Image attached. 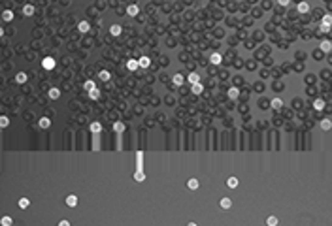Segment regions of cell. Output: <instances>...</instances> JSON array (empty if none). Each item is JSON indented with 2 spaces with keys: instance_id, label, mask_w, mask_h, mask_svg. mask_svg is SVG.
Wrapping results in <instances>:
<instances>
[{
  "instance_id": "cell-1",
  "label": "cell",
  "mask_w": 332,
  "mask_h": 226,
  "mask_svg": "<svg viewBox=\"0 0 332 226\" xmlns=\"http://www.w3.org/2000/svg\"><path fill=\"white\" fill-rule=\"evenodd\" d=\"M42 66H43L45 70H53V68H55V58H53V57H45V58H42Z\"/></svg>"
},
{
  "instance_id": "cell-2",
  "label": "cell",
  "mask_w": 332,
  "mask_h": 226,
  "mask_svg": "<svg viewBox=\"0 0 332 226\" xmlns=\"http://www.w3.org/2000/svg\"><path fill=\"white\" fill-rule=\"evenodd\" d=\"M319 49H321L323 53H330L332 51V41L330 40H323V41L319 43Z\"/></svg>"
},
{
  "instance_id": "cell-3",
  "label": "cell",
  "mask_w": 332,
  "mask_h": 226,
  "mask_svg": "<svg viewBox=\"0 0 332 226\" xmlns=\"http://www.w3.org/2000/svg\"><path fill=\"white\" fill-rule=\"evenodd\" d=\"M127 13H128L130 17H138V13H140V8H138V4H128V8H127Z\"/></svg>"
},
{
  "instance_id": "cell-4",
  "label": "cell",
  "mask_w": 332,
  "mask_h": 226,
  "mask_svg": "<svg viewBox=\"0 0 332 226\" xmlns=\"http://www.w3.org/2000/svg\"><path fill=\"white\" fill-rule=\"evenodd\" d=\"M210 62H211L213 66L221 64V62H223V57H221V53H211V55H210Z\"/></svg>"
},
{
  "instance_id": "cell-5",
  "label": "cell",
  "mask_w": 332,
  "mask_h": 226,
  "mask_svg": "<svg viewBox=\"0 0 332 226\" xmlns=\"http://www.w3.org/2000/svg\"><path fill=\"white\" fill-rule=\"evenodd\" d=\"M26 79H28V75H26L25 72H17V74H15V83H17V85L26 83Z\"/></svg>"
},
{
  "instance_id": "cell-6",
  "label": "cell",
  "mask_w": 332,
  "mask_h": 226,
  "mask_svg": "<svg viewBox=\"0 0 332 226\" xmlns=\"http://www.w3.org/2000/svg\"><path fill=\"white\" fill-rule=\"evenodd\" d=\"M172 83H174L176 87H183V83H185V77H183V74H176V75L172 77Z\"/></svg>"
},
{
  "instance_id": "cell-7",
  "label": "cell",
  "mask_w": 332,
  "mask_h": 226,
  "mask_svg": "<svg viewBox=\"0 0 332 226\" xmlns=\"http://www.w3.org/2000/svg\"><path fill=\"white\" fill-rule=\"evenodd\" d=\"M270 107H272V109H283L285 106H283V100H281V98H272Z\"/></svg>"
},
{
  "instance_id": "cell-8",
  "label": "cell",
  "mask_w": 332,
  "mask_h": 226,
  "mask_svg": "<svg viewBox=\"0 0 332 226\" xmlns=\"http://www.w3.org/2000/svg\"><path fill=\"white\" fill-rule=\"evenodd\" d=\"M325 106H327V104H325V100H323V98H319V96H317V98L313 100V109L323 111V109H325Z\"/></svg>"
},
{
  "instance_id": "cell-9",
  "label": "cell",
  "mask_w": 332,
  "mask_h": 226,
  "mask_svg": "<svg viewBox=\"0 0 332 226\" xmlns=\"http://www.w3.org/2000/svg\"><path fill=\"white\" fill-rule=\"evenodd\" d=\"M77 30L79 32H89L91 30V23L89 21H79L77 23Z\"/></svg>"
},
{
  "instance_id": "cell-10",
  "label": "cell",
  "mask_w": 332,
  "mask_h": 226,
  "mask_svg": "<svg viewBox=\"0 0 332 226\" xmlns=\"http://www.w3.org/2000/svg\"><path fill=\"white\" fill-rule=\"evenodd\" d=\"M228 98L230 100H238L240 98V89L238 87H230L228 89Z\"/></svg>"
},
{
  "instance_id": "cell-11",
  "label": "cell",
  "mask_w": 332,
  "mask_h": 226,
  "mask_svg": "<svg viewBox=\"0 0 332 226\" xmlns=\"http://www.w3.org/2000/svg\"><path fill=\"white\" fill-rule=\"evenodd\" d=\"M127 68H128V70H130V72H136V70H138V68H140V62H138V60H136V58H130V60H128V62H127Z\"/></svg>"
},
{
  "instance_id": "cell-12",
  "label": "cell",
  "mask_w": 332,
  "mask_h": 226,
  "mask_svg": "<svg viewBox=\"0 0 332 226\" xmlns=\"http://www.w3.org/2000/svg\"><path fill=\"white\" fill-rule=\"evenodd\" d=\"M187 81H189L191 85H194V83H200V75H198L196 72H191V74L187 75Z\"/></svg>"
},
{
  "instance_id": "cell-13",
  "label": "cell",
  "mask_w": 332,
  "mask_h": 226,
  "mask_svg": "<svg viewBox=\"0 0 332 226\" xmlns=\"http://www.w3.org/2000/svg\"><path fill=\"white\" fill-rule=\"evenodd\" d=\"M38 126H40V128H43V130H47V128L51 126V119H49V117H42V119H40V123H38Z\"/></svg>"
},
{
  "instance_id": "cell-14",
  "label": "cell",
  "mask_w": 332,
  "mask_h": 226,
  "mask_svg": "<svg viewBox=\"0 0 332 226\" xmlns=\"http://www.w3.org/2000/svg\"><path fill=\"white\" fill-rule=\"evenodd\" d=\"M2 21H6V23L13 21V11H11V9H4V11H2Z\"/></svg>"
},
{
  "instance_id": "cell-15",
  "label": "cell",
  "mask_w": 332,
  "mask_h": 226,
  "mask_svg": "<svg viewBox=\"0 0 332 226\" xmlns=\"http://www.w3.org/2000/svg\"><path fill=\"white\" fill-rule=\"evenodd\" d=\"M138 62H140V68H149L151 66V58L149 57H140Z\"/></svg>"
},
{
  "instance_id": "cell-16",
  "label": "cell",
  "mask_w": 332,
  "mask_h": 226,
  "mask_svg": "<svg viewBox=\"0 0 332 226\" xmlns=\"http://www.w3.org/2000/svg\"><path fill=\"white\" fill-rule=\"evenodd\" d=\"M47 96H49L51 100H57V98L60 96V91H59L57 87H51V89H49V92H47Z\"/></svg>"
},
{
  "instance_id": "cell-17",
  "label": "cell",
  "mask_w": 332,
  "mask_h": 226,
  "mask_svg": "<svg viewBox=\"0 0 332 226\" xmlns=\"http://www.w3.org/2000/svg\"><path fill=\"white\" fill-rule=\"evenodd\" d=\"M66 206H68V207H76V206H77V196H76V194H70V196L66 198Z\"/></svg>"
},
{
  "instance_id": "cell-18",
  "label": "cell",
  "mask_w": 332,
  "mask_h": 226,
  "mask_svg": "<svg viewBox=\"0 0 332 226\" xmlns=\"http://www.w3.org/2000/svg\"><path fill=\"white\" fill-rule=\"evenodd\" d=\"M323 130H330L332 128V121L329 119V117H325V119H321V124H319Z\"/></svg>"
},
{
  "instance_id": "cell-19",
  "label": "cell",
  "mask_w": 332,
  "mask_h": 226,
  "mask_svg": "<svg viewBox=\"0 0 332 226\" xmlns=\"http://www.w3.org/2000/svg\"><path fill=\"white\" fill-rule=\"evenodd\" d=\"M298 11H300V13H308V11H310V4L304 2V0H300V2H298Z\"/></svg>"
},
{
  "instance_id": "cell-20",
  "label": "cell",
  "mask_w": 332,
  "mask_h": 226,
  "mask_svg": "<svg viewBox=\"0 0 332 226\" xmlns=\"http://www.w3.org/2000/svg\"><path fill=\"white\" fill-rule=\"evenodd\" d=\"M23 15H26V17L34 15V6H32V4H26V6H23Z\"/></svg>"
},
{
  "instance_id": "cell-21",
  "label": "cell",
  "mask_w": 332,
  "mask_h": 226,
  "mask_svg": "<svg viewBox=\"0 0 332 226\" xmlns=\"http://www.w3.org/2000/svg\"><path fill=\"white\" fill-rule=\"evenodd\" d=\"M121 32H123L121 25H111V26H110V34H111V36H119Z\"/></svg>"
},
{
  "instance_id": "cell-22",
  "label": "cell",
  "mask_w": 332,
  "mask_h": 226,
  "mask_svg": "<svg viewBox=\"0 0 332 226\" xmlns=\"http://www.w3.org/2000/svg\"><path fill=\"white\" fill-rule=\"evenodd\" d=\"M98 77H100L102 81H110V79H111V74H110L108 70H100V72H98Z\"/></svg>"
},
{
  "instance_id": "cell-23",
  "label": "cell",
  "mask_w": 332,
  "mask_h": 226,
  "mask_svg": "<svg viewBox=\"0 0 332 226\" xmlns=\"http://www.w3.org/2000/svg\"><path fill=\"white\" fill-rule=\"evenodd\" d=\"M191 91H193L194 94H202V92H204V87H202V83H194V85H191Z\"/></svg>"
},
{
  "instance_id": "cell-24",
  "label": "cell",
  "mask_w": 332,
  "mask_h": 226,
  "mask_svg": "<svg viewBox=\"0 0 332 226\" xmlns=\"http://www.w3.org/2000/svg\"><path fill=\"white\" fill-rule=\"evenodd\" d=\"M198 185H200L198 179H189V181H187V189H189V190H196Z\"/></svg>"
},
{
  "instance_id": "cell-25",
  "label": "cell",
  "mask_w": 332,
  "mask_h": 226,
  "mask_svg": "<svg viewBox=\"0 0 332 226\" xmlns=\"http://www.w3.org/2000/svg\"><path fill=\"white\" fill-rule=\"evenodd\" d=\"M219 206H221L223 209H230V207H232V200H230V198H223V200L219 202Z\"/></svg>"
},
{
  "instance_id": "cell-26",
  "label": "cell",
  "mask_w": 332,
  "mask_h": 226,
  "mask_svg": "<svg viewBox=\"0 0 332 226\" xmlns=\"http://www.w3.org/2000/svg\"><path fill=\"white\" fill-rule=\"evenodd\" d=\"M0 224H2V226H11V224H13V219H11L9 215H4V217L0 219Z\"/></svg>"
},
{
  "instance_id": "cell-27",
  "label": "cell",
  "mask_w": 332,
  "mask_h": 226,
  "mask_svg": "<svg viewBox=\"0 0 332 226\" xmlns=\"http://www.w3.org/2000/svg\"><path fill=\"white\" fill-rule=\"evenodd\" d=\"M227 187L228 189H236L238 187V177H228L227 179Z\"/></svg>"
},
{
  "instance_id": "cell-28",
  "label": "cell",
  "mask_w": 332,
  "mask_h": 226,
  "mask_svg": "<svg viewBox=\"0 0 332 226\" xmlns=\"http://www.w3.org/2000/svg\"><path fill=\"white\" fill-rule=\"evenodd\" d=\"M253 40H255V41H262V40H264V32H262V30H255V32H253Z\"/></svg>"
},
{
  "instance_id": "cell-29",
  "label": "cell",
  "mask_w": 332,
  "mask_h": 226,
  "mask_svg": "<svg viewBox=\"0 0 332 226\" xmlns=\"http://www.w3.org/2000/svg\"><path fill=\"white\" fill-rule=\"evenodd\" d=\"M83 89H85V91L89 92V91H93V89H96V83L89 79V81H85V83H83Z\"/></svg>"
},
{
  "instance_id": "cell-30",
  "label": "cell",
  "mask_w": 332,
  "mask_h": 226,
  "mask_svg": "<svg viewBox=\"0 0 332 226\" xmlns=\"http://www.w3.org/2000/svg\"><path fill=\"white\" fill-rule=\"evenodd\" d=\"M125 128H127V126H125L123 123H119V121H117V123H113V130H115L117 134H121V132H125Z\"/></svg>"
},
{
  "instance_id": "cell-31",
  "label": "cell",
  "mask_w": 332,
  "mask_h": 226,
  "mask_svg": "<svg viewBox=\"0 0 332 226\" xmlns=\"http://www.w3.org/2000/svg\"><path fill=\"white\" fill-rule=\"evenodd\" d=\"M89 128H91V132H93V134H98V132L102 130V124H100V123H91V126H89Z\"/></svg>"
},
{
  "instance_id": "cell-32",
  "label": "cell",
  "mask_w": 332,
  "mask_h": 226,
  "mask_svg": "<svg viewBox=\"0 0 332 226\" xmlns=\"http://www.w3.org/2000/svg\"><path fill=\"white\" fill-rule=\"evenodd\" d=\"M321 25H325V26H330V28H332V15H323V19H321Z\"/></svg>"
},
{
  "instance_id": "cell-33",
  "label": "cell",
  "mask_w": 332,
  "mask_h": 226,
  "mask_svg": "<svg viewBox=\"0 0 332 226\" xmlns=\"http://www.w3.org/2000/svg\"><path fill=\"white\" fill-rule=\"evenodd\" d=\"M278 223H279V219H278V217H274V215H270V217L266 219V224H268V226H278Z\"/></svg>"
},
{
  "instance_id": "cell-34",
  "label": "cell",
  "mask_w": 332,
  "mask_h": 226,
  "mask_svg": "<svg viewBox=\"0 0 332 226\" xmlns=\"http://www.w3.org/2000/svg\"><path fill=\"white\" fill-rule=\"evenodd\" d=\"M312 57L315 58V60H321V58H325V53L321 51V49H315L313 53H312Z\"/></svg>"
},
{
  "instance_id": "cell-35",
  "label": "cell",
  "mask_w": 332,
  "mask_h": 226,
  "mask_svg": "<svg viewBox=\"0 0 332 226\" xmlns=\"http://www.w3.org/2000/svg\"><path fill=\"white\" fill-rule=\"evenodd\" d=\"M89 98H93V100H98V98H100V91H98V89H93V91H89Z\"/></svg>"
},
{
  "instance_id": "cell-36",
  "label": "cell",
  "mask_w": 332,
  "mask_h": 226,
  "mask_svg": "<svg viewBox=\"0 0 332 226\" xmlns=\"http://www.w3.org/2000/svg\"><path fill=\"white\" fill-rule=\"evenodd\" d=\"M266 53H268V49L264 47V49H261V51L255 53V58H266Z\"/></svg>"
},
{
  "instance_id": "cell-37",
  "label": "cell",
  "mask_w": 332,
  "mask_h": 226,
  "mask_svg": "<svg viewBox=\"0 0 332 226\" xmlns=\"http://www.w3.org/2000/svg\"><path fill=\"white\" fill-rule=\"evenodd\" d=\"M253 89H255L257 92H264V89H266V87H264V83H261V81H257V83L253 85Z\"/></svg>"
},
{
  "instance_id": "cell-38",
  "label": "cell",
  "mask_w": 332,
  "mask_h": 226,
  "mask_svg": "<svg viewBox=\"0 0 332 226\" xmlns=\"http://www.w3.org/2000/svg\"><path fill=\"white\" fill-rule=\"evenodd\" d=\"M0 126H2V128H8V126H9V119H8L6 115L0 117Z\"/></svg>"
},
{
  "instance_id": "cell-39",
  "label": "cell",
  "mask_w": 332,
  "mask_h": 226,
  "mask_svg": "<svg viewBox=\"0 0 332 226\" xmlns=\"http://www.w3.org/2000/svg\"><path fill=\"white\" fill-rule=\"evenodd\" d=\"M134 181H138V183L145 181V174H142V172H136V174H134Z\"/></svg>"
},
{
  "instance_id": "cell-40",
  "label": "cell",
  "mask_w": 332,
  "mask_h": 226,
  "mask_svg": "<svg viewBox=\"0 0 332 226\" xmlns=\"http://www.w3.org/2000/svg\"><path fill=\"white\" fill-rule=\"evenodd\" d=\"M28 206H30V202H28V198H21V200H19V207H21V209H26Z\"/></svg>"
},
{
  "instance_id": "cell-41",
  "label": "cell",
  "mask_w": 332,
  "mask_h": 226,
  "mask_svg": "<svg viewBox=\"0 0 332 226\" xmlns=\"http://www.w3.org/2000/svg\"><path fill=\"white\" fill-rule=\"evenodd\" d=\"M315 81H317V77H315L313 74H310V75H306V83H308V85H313Z\"/></svg>"
},
{
  "instance_id": "cell-42",
  "label": "cell",
  "mask_w": 332,
  "mask_h": 226,
  "mask_svg": "<svg viewBox=\"0 0 332 226\" xmlns=\"http://www.w3.org/2000/svg\"><path fill=\"white\" fill-rule=\"evenodd\" d=\"M281 113H283V117H285V119H291V117H293V109L283 107V109H281Z\"/></svg>"
},
{
  "instance_id": "cell-43",
  "label": "cell",
  "mask_w": 332,
  "mask_h": 226,
  "mask_svg": "<svg viewBox=\"0 0 332 226\" xmlns=\"http://www.w3.org/2000/svg\"><path fill=\"white\" fill-rule=\"evenodd\" d=\"M245 66H247L249 72H253V70L257 68V62H255V60H249V62H245Z\"/></svg>"
},
{
  "instance_id": "cell-44",
  "label": "cell",
  "mask_w": 332,
  "mask_h": 226,
  "mask_svg": "<svg viewBox=\"0 0 332 226\" xmlns=\"http://www.w3.org/2000/svg\"><path fill=\"white\" fill-rule=\"evenodd\" d=\"M281 72H283V74L291 72V62H283V64H281Z\"/></svg>"
},
{
  "instance_id": "cell-45",
  "label": "cell",
  "mask_w": 332,
  "mask_h": 226,
  "mask_svg": "<svg viewBox=\"0 0 332 226\" xmlns=\"http://www.w3.org/2000/svg\"><path fill=\"white\" fill-rule=\"evenodd\" d=\"M272 89H274V91H283V83H281V81H276V83H272Z\"/></svg>"
},
{
  "instance_id": "cell-46",
  "label": "cell",
  "mask_w": 332,
  "mask_h": 226,
  "mask_svg": "<svg viewBox=\"0 0 332 226\" xmlns=\"http://www.w3.org/2000/svg\"><path fill=\"white\" fill-rule=\"evenodd\" d=\"M295 72H304V64H302V62H296V64H295Z\"/></svg>"
},
{
  "instance_id": "cell-47",
  "label": "cell",
  "mask_w": 332,
  "mask_h": 226,
  "mask_svg": "<svg viewBox=\"0 0 332 226\" xmlns=\"http://www.w3.org/2000/svg\"><path fill=\"white\" fill-rule=\"evenodd\" d=\"M270 8H272V2H270V0H264V2H262V9H270Z\"/></svg>"
},
{
  "instance_id": "cell-48",
  "label": "cell",
  "mask_w": 332,
  "mask_h": 226,
  "mask_svg": "<svg viewBox=\"0 0 332 226\" xmlns=\"http://www.w3.org/2000/svg\"><path fill=\"white\" fill-rule=\"evenodd\" d=\"M261 15H262V9L255 8V9H253V17H261Z\"/></svg>"
},
{
  "instance_id": "cell-49",
  "label": "cell",
  "mask_w": 332,
  "mask_h": 226,
  "mask_svg": "<svg viewBox=\"0 0 332 226\" xmlns=\"http://www.w3.org/2000/svg\"><path fill=\"white\" fill-rule=\"evenodd\" d=\"M293 106H295V107H300V106H302V100H300V98H295Z\"/></svg>"
},
{
  "instance_id": "cell-50",
  "label": "cell",
  "mask_w": 332,
  "mask_h": 226,
  "mask_svg": "<svg viewBox=\"0 0 332 226\" xmlns=\"http://www.w3.org/2000/svg\"><path fill=\"white\" fill-rule=\"evenodd\" d=\"M296 58H298V60H302V58H306V53H302V51H298V53H296Z\"/></svg>"
},
{
  "instance_id": "cell-51",
  "label": "cell",
  "mask_w": 332,
  "mask_h": 226,
  "mask_svg": "<svg viewBox=\"0 0 332 226\" xmlns=\"http://www.w3.org/2000/svg\"><path fill=\"white\" fill-rule=\"evenodd\" d=\"M261 107H270V102L268 100H261Z\"/></svg>"
},
{
  "instance_id": "cell-52",
  "label": "cell",
  "mask_w": 332,
  "mask_h": 226,
  "mask_svg": "<svg viewBox=\"0 0 332 226\" xmlns=\"http://www.w3.org/2000/svg\"><path fill=\"white\" fill-rule=\"evenodd\" d=\"M325 113H332V104H327V106H325Z\"/></svg>"
},
{
  "instance_id": "cell-53",
  "label": "cell",
  "mask_w": 332,
  "mask_h": 226,
  "mask_svg": "<svg viewBox=\"0 0 332 226\" xmlns=\"http://www.w3.org/2000/svg\"><path fill=\"white\" fill-rule=\"evenodd\" d=\"M238 38H247V32H245V30H240V32H238Z\"/></svg>"
},
{
  "instance_id": "cell-54",
  "label": "cell",
  "mask_w": 332,
  "mask_h": 226,
  "mask_svg": "<svg viewBox=\"0 0 332 226\" xmlns=\"http://www.w3.org/2000/svg\"><path fill=\"white\" fill-rule=\"evenodd\" d=\"M272 74H274V77H279L283 72H281V70H272Z\"/></svg>"
},
{
  "instance_id": "cell-55",
  "label": "cell",
  "mask_w": 332,
  "mask_h": 226,
  "mask_svg": "<svg viewBox=\"0 0 332 226\" xmlns=\"http://www.w3.org/2000/svg\"><path fill=\"white\" fill-rule=\"evenodd\" d=\"M240 111H242V113H247V111H249V107L244 104V106H240Z\"/></svg>"
},
{
  "instance_id": "cell-56",
  "label": "cell",
  "mask_w": 332,
  "mask_h": 226,
  "mask_svg": "<svg viewBox=\"0 0 332 226\" xmlns=\"http://www.w3.org/2000/svg\"><path fill=\"white\" fill-rule=\"evenodd\" d=\"M289 2H291V0H278L279 6H289Z\"/></svg>"
},
{
  "instance_id": "cell-57",
  "label": "cell",
  "mask_w": 332,
  "mask_h": 226,
  "mask_svg": "<svg viewBox=\"0 0 332 226\" xmlns=\"http://www.w3.org/2000/svg\"><path fill=\"white\" fill-rule=\"evenodd\" d=\"M244 25H245V26H251V25H253V21H251V19H244Z\"/></svg>"
},
{
  "instance_id": "cell-58",
  "label": "cell",
  "mask_w": 332,
  "mask_h": 226,
  "mask_svg": "<svg viewBox=\"0 0 332 226\" xmlns=\"http://www.w3.org/2000/svg\"><path fill=\"white\" fill-rule=\"evenodd\" d=\"M234 83H236V87H238V85H242V83H244V79H242V77H236V79H234Z\"/></svg>"
},
{
  "instance_id": "cell-59",
  "label": "cell",
  "mask_w": 332,
  "mask_h": 226,
  "mask_svg": "<svg viewBox=\"0 0 332 226\" xmlns=\"http://www.w3.org/2000/svg\"><path fill=\"white\" fill-rule=\"evenodd\" d=\"M164 102H166V104H174V100H172V96H166V98H164Z\"/></svg>"
},
{
  "instance_id": "cell-60",
  "label": "cell",
  "mask_w": 332,
  "mask_h": 226,
  "mask_svg": "<svg viewBox=\"0 0 332 226\" xmlns=\"http://www.w3.org/2000/svg\"><path fill=\"white\" fill-rule=\"evenodd\" d=\"M59 226H70V223H68V221H64V219H62V221H60V223H59Z\"/></svg>"
},
{
  "instance_id": "cell-61",
  "label": "cell",
  "mask_w": 332,
  "mask_h": 226,
  "mask_svg": "<svg viewBox=\"0 0 332 226\" xmlns=\"http://www.w3.org/2000/svg\"><path fill=\"white\" fill-rule=\"evenodd\" d=\"M261 74H262V77H268V75H270V72H268V70H262Z\"/></svg>"
},
{
  "instance_id": "cell-62",
  "label": "cell",
  "mask_w": 332,
  "mask_h": 226,
  "mask_svg": "<svg viewBox=\"0 0 332 226\" xmlns=\"http://www.w3.org/2000/svg\"><path fill=\"white\" fill-rule=\"evenodd\" d=\"M187 226H198V224H196V223H189Z\"/></svg>"
},
{
  "instance_id": "cell-63",
  "label": "cell",
  "mask_w": 332,
  "mask_h": 226,
  "mask_svg": "<svg viewBox=\"0 0 332 226\" xmlns=\"http://www.w3.org/2000/svg\"><path fill=\"white\" fill-rule=\"evenodd\" d=\"M329 62L332 64V55H329Z\"/></svg>"
},
{
  "instance_id": "cell-64",
  "label": "cell",
  "mask_w": 332,
  "mask_h": 226,
  "mask_svg": "<svg viewBox=\"0 0 332 226\" xmlns=\"http://www.w3.org/2000/svg\"><path fill=\"white\" fill-rule=\"evenodd\" d=\"M329 9L332 11V2H329Z\"/></svg>"
}]
</instances>
